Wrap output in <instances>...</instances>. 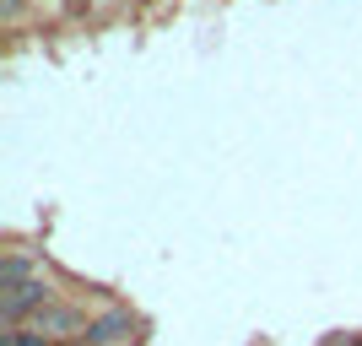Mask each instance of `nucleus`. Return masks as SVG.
Instances as JSON below:
<instances>
[{
  "label": "nucleus",
  "mask_w": 362,
  "mask_h": 346,
  "mask_svg": "<svg viewBox=\"0 0 362 346\" xmlns=\"http://www.w3.org/2000/svg\"><path fill=\"white\" fill-rule=\"evenodd\" d=\"M141 335H146V319H141L130 303H108V308L92 314L81 341L87 346H141Z\"/></svg>",
  "instance_id": "1"
},
{
  "label": "nucleus",
  "mask_w": 362,
  "mask_h": 346,
  "mask_svg": "<svg viewBox=\"0 0 362 346\" xmlns=\"http://www.w3.org/2000/svg\"><path fill=\"white\" fill-rule=\"evenodd\" d=\"M44 271H54L44 249H33V243H6L0 249V292H16V287H28Z\"/></svg>",
  "instance_id": "2"
},
{
  "label": "nucleus",
  "mask_w": 362,
  "mask_h": 346,
  "mask_svg": "<svg viewBox=\"0 0 362 346\" xmlns=\"http://www.w3.org/2000/svg\"><path fill=\"white\" fill-rule=\"evenodd\" d=\"M33 16V0H0V33H22Z\"/></svg>",
  "instance_id": "3"
},
{
  "label": "nucleus",
  "mask_w": 362,
  "mask_h": 346,
  "mask_svg": "<svg viewBox=\"0 0 362 346\" xmlns=\"http://www.w3.org/2000/svg\"><path fill=\"white\" fill-rule=\"evenodd\" d=\"M0 346H60V341H49V335L33 330V325H16V330H0Z\"/></svg>",
  "instance_id": "4"
},
{
  "label": "nucleus",
  "mask_w": 362,
  "mask_h": 346,
  "mask_svg": "<svg viewBox=\"0 0 362 346\" xmlns=\"http://www.w3.org/2000/svg\"><path fill=\"white\" fill-rule=\"evenodd\" d=\"M319 346H357V335H346V330H330V335H325Z\"/></svg>",
  "instance_id": "5"
},
{
  "label": "nucleus",
  "mask_w": 362,
  "mask_h": 346,
  "mask_svg": "<svg viewBox=\"0 0 362 346\" xmlns=\"http://www.w3.org/2000/svg\"><path fill=\"white\" fill-rule=\"evenodd\" d=\"M65 346H87V341H65Z\"/></svg>",
  "instance_id": "6"
},
{
  "label": "nucleus",
  "mask_w": 362,
  "mask_h": 346,
  "mask_svg": "<svg viewBox=\"0 0 362 346\" xmlns=\"http://www.w3.org/2000/svg\"><path fill=\"white\" fill-rule=\"evenodd\" d=\"M357 346H362V330H357Z\"/></svg>",
  "instance_id": "7"
}]
</instances>
